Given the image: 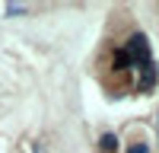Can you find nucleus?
Here are the masks:
<instances>
[{
	"label": "nucleus",
	"instance_id": "obj_1",
	"mask_svg": "<svg viewBox=\"0 0 159 153\" xmlns=\"http://www.w3.org/2000/svg\"><path fill=\"white\" fill-rule=\"evenodd\" d=\"M124 51H127V58H130V67H150V42H147V35L143 32H137L130 42L124 45Z\"/></svg>",
	"mask_w": 159,
	"mask_h": 153
},
{
	"label": "nucleus",
	"instance_id": "obj_2",
	"mask_svg": "<svg viewBox=\"0 0 159 153\" xmlns=\"http://www.w3.org/2000/svg\"><path fill=\"white\" fill-rule=\"evenodd\" d=\"M99 150H102V153H118V137H115V134H102Z\"/></svg>",
	"mask_w": 159,
	"mask_h": 153
},
{
	"label": "nucleus",
	"instance_id": "obj_3",
	"mask_svg": "<svg viewBox=\"0 0 159 153\" xmlns=\"http://www.w3.org/2000/svg\"><path fill=\"white\" fill-rule=\"evenodd\" d=\"M127 153H150V147H147V144H134Z\"/></svg>",
	"mask_w": 159,
	"mask_h": 153
},
{
	"label": "nucleus",
	"instance_id": "obj_4",
	"mask_svg": "<svg viewBox=\"0 0 159 153\" xmlns=\"http://www.w3.org/2000/svg\"><path fill=\"white\" fill-rule=\"evenodd\" d=\"M32 153H48V150H45V144H35V147H32Z\"/></svg>",
	"mask_w": 159,
	"mask_h": 153
}]
</instances>
